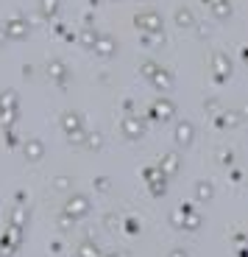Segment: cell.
<instances>
[{"label":"cell","mask_w":248,"mask_h":257,"mask_svg":"<svg viewBox=\"0 0 248 257\" xmlns=\"http://www.w3.org/2000/svg\"><path fill=\"white\" fill-rule=\"evenodd\" d=\"M89 210H92V201L84 196V193H73V196H67V204H64V212H70L73 218H87Z\"/></svg>","instance_id":"6da1fadb"},{"label":"cell","mask_w":248,"mask_h":257,"mask_svg":"<svg viewBox=\"0 0 248 257\" xmlns=\"http://www.w3.org/2000/svg\"><path fill=\"white\" fill-rule=\"evenodd\" d=\"M145 182L151 187V196H165L167 193V176L159 168H145Z\"/></svg>","instance_id":"7a4b0ae2"},{"label":"cell","mask_w":248,"mask_h":257,"mask_svg":"<svg viewBox=\"0 0 248 257\" xmlns=\"http://www.w3.org/2000/svg\"><path fill=\"white\" fill-rule=\"evenodd\" d=\"M162 171V174L167 176V179H173L176 174H181V154H176V151H170V154H165L159 160V165H156Z\"/></svg>","instance_id":"3957f363"},{"label":"cell","mask_w":248,"mask_h":257,"mask_svg":"<svg viewBox=\"0 0 248 257\" xmlns=\"http://www.w3.org/2000/svg\"><path fill=\"white\" fill-rule=\"evenodd\" d=\"M23 157H26L28 162H39L45 157V143L37 140V137H28V140H23Z\"/></svg>","instance_id":"277c9868"},{"label":"cell","mask_w":248,"mask_h":257,"mask_svg":"<svg viewBox=\"0 0 248 257\" xmlns=\"http://www.w3.org/2000/svg\"><path fill=\"white\" fill-rule=\"evenodd\" d=\"M173 140H176L178 148H190L192 140H195V128H192V123H178L176 126V135H173Z\"/></svg>","instance_id":"5b68a950"},{"label":"cell","mask_w":248,"mask_h":257,"mask_svg":"<svg viewBox=\"0 0 248 257\" xmlns=\"http://www.w3.org/2000/svg\"><path fill=\"white\" fill-rule=\"evenodd\" d=\"M123 135H126V140H140L145 135V123L137 120V117H126L123 120Z\"/></svg>","instance_id":"8992f818"},{"label":"cell","mask_w":248,"mask_h":257,"mask_svg":"<svg viewBox=\"0 0 248 257\" xmlns=\"http://www.w3.org/2000/svg\"><path fill=\"white\" fill-rule=\"evenodd\" d=\"M198 226H201V215H198V212L192 210L190 204H184V207H181V229L195 232Z\"/></svg>","instance_id":"52a82bcc"},{"label":"cell","mask_w":248,"mask_h":257,"mask_svg":"<svg viewBox=\"0 0 248 257\" xmlns=\"http://www.w3.org/2000/svg\"><path fill=\"white\" fill-rule=\"evenodd\" d=\"M215 199V185H212L209 179H201L195 182V201L198 204H206V201Z\"/></svg>","instance_id":"ba28073f"},{"label":"cell","mask_w":248,"mask_h":257,"mask_svg":"<svg viewBox=\"0 0 248 257\" xmlns=\"http://www.w3.org/2000/svg\"><path fill=\"white\" fill-rule=\"evenodd\" d=\"M153 117H156V120H173V115H176V106H173L170 101H159V103H153Z\"/></svg>","instance_id":"9c48e42d"},{"label":"cell","mask_w":248,"mask_h":257,"mask_svg":"<svg viewBox=\"0 0 248 257\" xmlns=\"http://www.w3.org/2000/svg\"><path fill=\"white\" fill-rule=\"evenodd\" d=\"M9 221H12V226H23V229H26V224H28V207L20 201V204L12 210V218H9Z\"/></svg>","instance_id":"30bf717a"},{"label":"cell","mask_w":248,"mask_h":257,"mask_svg":"<svg viewBox=\"0 0 248 257\" xmlns=\"http://www.w3.org/2000/svg\"><path fill=\"white\" fill-rule=\"evenodd\" d=\"M62 128H64V135H70V132H76V128H81V117L76 115V112H64L62 115Z\"/></svg>","instance_id":"8fae6325"},{"label":"cell","mask_w":248,"mask_h":257,"mask_svg":"<svg viewBox=\"0 0 248 257\" xmlns=\"http://www.w3.org/2000/svg\"><path fill=\"white\" fill-rule=\"evenodd\" d=\"M76 254H78V257H103V251H101V246H98V243H92V240H84V243L76 249Z\"/></svg>","instance_id":"7c38bea8"},{"label":"cell","mask_w":248,"mask_h":257,"mask_svg":"<svg viewBox=\"0 0 248 257\" xmlns=\"http://www.w3.org/2000/svg\"><path fill=\"white\" fill-rule=\"evenodd\" d=\"M240 120H242L240 112H229V115H220V117H217V126H220V128H231V126H237Z\"/></svg>","instance_id":"4fadbf2b"},{"label":"cell","mask_w":248,"mask_h":257,"mask_svg":"<svg viewBox=\"0 0 248 257\" xmlns=\"http://www.w3.org/2000/svg\"><path fill=\"white\" fill-rule=\"evenodd\" d=\"M84 146H87L89 151H101V148H103V135H87Z\"/></svg>","instance_id":"5bb4252c"},{"label":"cell","mask_w":248,"mask_h":257,"mask_svg":"<svg viewBox=\"0 0 248 257\" xmlns=\"http://www.w3.org/2000/svg\"><path fill=\"white\" fill-rule=\"evenodd\" d=\"M84 140H87V132H84V128H76V132L67 135V143H70V146H84Z\"/></svg>","instance_id":"9a60e30c"},{"label":"cell","mask_w":248,"mask_h":257,"mask_svg":"<svg viewBox=\"0 0 248 257\" xmlns=\"http://www.w3.org/2000/svg\"><path fill=\"white\" fill-rule=\"evenodd\" d=\"M53 187H56L59 193H67L73 187V179L70 176H56V179H53Z\"/></svg>","instance_id":"2e32d148"},{"label":"cell","mask_w":248,"mask_h":257,"mask_svg":"<svg viewBox=\"0 0 248 257\" xmlns=\"http://www.w3.org/2000/svg\"><path fill=\"white\" fill-rule=\"evenodd\" d=\"M73 226H76V218H73L70 212H62V215H59V229L67 232V229H73Z\"/></svg>","instance_id":"e0dca14e"},{"label":"cell","mask_w":248,"mask_h":257,"mask_svg":"<svg viewBox=\"0 0 248 257\" xmlns=\"http://www.w3.org/2000/svg\"><path fill=\"white\" fill-rule=\"evenodd\" d=\"M103 226H106L109 232H117V229H120V218H117V215H112V212H109L106 218H103Z\"/></svg>","instance_id":"ac0fdd59"},{"label":"cell","mask_w":248,"mask_h":257,"mask_svg":"<svg viewBox=\"0 0 248 257\" xmlns=\"http://www.w3.org/2000/svg\"><path fill=\"white\" fill-rule=\"evenodd\" d=\"M217 162H220V165H226V168H229L231 162H234V154H231L229 148H226V151H217Z\"/></svg>","instance_id":"d6986e66"},{"label":"cell","mask_w":248,"mask_h":257,"mask_svg":"<svg viewBox=\"0 0 248 257\" xmlns=\"http://www.w3.org/2000/svg\"><path fill=\"white\" fill-rule=\"evenodd\" d=\"M109 187H112L109 176H98V179H95V190H98V193H109Z\"/></svg>","instance_id":"ffe728a7"},{"label":"cell","mask_w":248,"mask_h":257,"mask_svg":"<svg viewBox=\"0 0 248 257\" xmlns=\"http://www.w3.org/2000/svg\"><path fill=\"white\" fill-rule=\"evenodd\" d=\"M126 229L131 232V235H137V232H140V221H137V218H128V221H126Z\"/></svg>","instance_id":"44dd1931"},{"label":"cell","mask_w":248,"mask_h":257,"mask_svg":"<svg viewBox=\"0 0 248 257\" xmlns=\"http://www.w3.org/2000/svg\"><path fill=\"white\" fill-rule=\"evenodd\" d=\"M167 257H190V254H187V249L176 246V249H170V254H167Z\"/></svg>","instance_id":"7402d4cb"},{"label":"cell","mask_w":248,"mask_h":257,"mask_svg":"<svg viewBox=\"0 0 248 257\" xmlns=\"http://www.w3.org/2000/svg\"><path fill=\"white\" fill-rule=\"evenodd\" d=\"M156 84H162V87H170V78L162 76V78H156Z\"/></svg>","instance_id":"603a6c76"},{"label":"cell","mask_w":248,"mask_h":257,"mask_svg":"<svg viewBox=\"0 0 248 257\" xmlns=\"http://www.w3.org/2000/svg\"><path fill=\"white\" fill-rule=\"evenodd\" d=\"M103 257H128V251H115V254H103Z\"/></svg>","instance_id":"cb8c5ba5"},{"label":"cell","mask_w":248,"mask_h":257,"mask_svg":"<svg viewBox=\"0 0 248 257\" xmlns=\"http://www.w3.org/2000/svg\"><path fill=\"white\" fill-rule=\"evenodd\" d=\"M0 257H3V254H0Z\"/></svg>","instance_id":"d4e9b609"}]
</instances>
